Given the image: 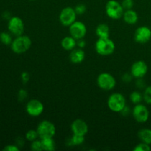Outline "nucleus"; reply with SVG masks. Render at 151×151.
<instances>
[{
	"instance_id": "obj_1",
	"label": "nucleus",
	"mask_w": 151,
	"mask_h": 151,
	"mask_svg": "<svg viewBox=\"0 0 151 151\" xmlns=\"http://www.w3.org/2000/svg\"><path fill=\"white\" fill-rule=\"evenodd\" d=\"M31 45L32 41L30 38L27 35H21L19 36H16V38L13 40L10 47L14 53L22 54L28 51L31 47Z\"/></svg>"
},
{
	"instance_id": "obj_2",
	"label": "nucleus",
	"mask_w": 151,
	"mask_h": 151,
	"mask_svg": "<svg viewBox=\"0 0 151 151\" xmlns=\"http://www.w3.org/2000/svg\"><path fill=\"white\" fill-rule=\"evenodd\" d=\"M95 50L97 54L103 56L111 55L115 50V44L109 38H98L96 41Z\"/></svg>"
},
{
	"instance_id": "obj_3",
	"label": "nucleus",
	"mask_w": 151,
	"mask_h": 151,
	"mask_svg": "<svg viewBox=\"0 0 151 151\" xmlns=\"http://www.w3.org/2000/svg\"><path fill=\"white\" fill-rule=\"evenodd\" d=\"M108 106L111 111L120 113L126 106L125 97L120 93H114L108 99Z\"/></svg>"
},
{
	"instance_id": "obj_4",
	"label": "nucleus",
	"mask_w": 151,
	"mask_h": 151,
	"mask_svg": "<svg viewBox=\"0 0 151 151\" xmlns=\"http://www.w3.org/2000/svg\"><path fill=\"white\" fill-rule=\"evenodd\" d=\"M39 139L53 138L55 135L56 128L54 124L49 120H43L36 128Z\"/></svg>"
},
{
	"instance_id": "obj_5",
	"label": "nucleus",
	"mask_w": 151,
	"mask_h": 151,
	"mask_svg": "<svg viewBox=\"0 0 151 151\" xmlns=\"http://www.w3.org/2000/svg\"><path fill=\"white\" fill-rule=\"evenodd\" d=\"M125 12L122 4L116 0H109L106 4V13L112 19H119Z\"/></svg>"
},
{
	"instance_id": "obj_6",
	"label": "nucleus",
	"mask_w": 151,
	"mask_h": 151,
	"mask_svg": "<svg viewBox=\"0 0 151 151\" xmlns=\"http://www.w3.org/2000/svg\"><path fill=\"white\" fill-rule=\"evenodd\" d=\"M97 83L101 89L105 91H111L116 86V81L111 74L103 72L97 77Z\"/></svg>"
},
{
	"instance_id": "obj_7",
	"label": "nucleus",
	"mask_w": 151,
	"mask_h": 151,
	"mask_svg": "<svg viewBox=\"0 0 151 151\" xmlns=\"http://www.w3.org/2000/svg\"><path fill=\"white\" fill-rule=\"evenodd\" d=\"M8 31L15 36L23 35L24 32V23L21 18L18 16H12L7 23Z\"/></svg>"
},
{
	"instance_id": "obj_8",
	"label": "nucleus",
	"mask_w": 151,
	"mask_h": 151,
	"mask_svg": "<svg viewBox=\"0 0 151 151\" xmlns=\"http://www.w3.org/2000/svg\"><path fill=\"white\" fill-rule=\"evenodd\" d=\"M77 13L75 8L71 7H66L60 11L59 16V20L62 25L65 27H69L76 21Z\"/></svg>"
},
{
	"instance_id": "obj_9",
	"label": "nucleus",
	"mask_w": 151,
	"mask_h": 151,
	"mask_svg": "<svg viewBox=\"0 0 151 151\" xmlns=\"http://www.w3.org/2000/svg\"><path fill=\"white\" fill-rule=\"evenodd\" d=\"M132 114L137 122L139 123H145L147 122L150 116L148 109L143 104L135 105L132 110Z\"/></svg>"
},
{
	"instance_id": "obj_10",
	"label": "nucleus",
	"mask_w": 151,
	"mask_h": 151,
	"mask_svg": "<svg viewBox=\"0 0 151 151\" xmlns=\"http://www.w3.org/2000/svg\"><path fill=\"white\" fill-rule=\"evenodd\" d=\"M69 32L71 36L78 41L79 39H82L86 36L87 28L82 22L75 21L72 24L69 26Z\"/></svg>"
},
{
	"instance_id": "obj_11",
	"label": "nucleus",
	"mask_w": 151,
	"mask_h": 151,
	"mask_svg": "<svg viewBox=\"0 0 151 151\" xmlns=\"http://www.w3.org/2000/svg\"><path fill=\"white\" fill-rule=\"evenodd\" d=\"M44 110V106L40 100L36 99L30 100L26 106V111L29 116L36 117L40 116Z\"/></svg>"
},
{
	"instance_id": "obj_12",
	"label": "nucleus",
	"mask_w": 151,
	"mask_h": 151,
	"mask_svg": "<svg viewBox=\"0 0 151 151\" xmlns=\"http://www.w3.org/2000/svg\"><path fill=\"white\" fill-rule=\"evenodd\" d=\"M148 71V66L144 60H137L134 62L131 68V73L134 78H143Z\"/></svg>"
},
{
	"instance_id": "obj_13",
	"label": "nucleus",
	"mask_w": 151,
	"mask_h": 151,
	"mask_svg": "<svg viewBox=\"0 0 151 151\" xmlns=\"http://www.w3.org/2000/svg\"><path fill=\"white\" fill-rule=\"evenodd\" d=\"M151 38V29L147 26L137 28L134 33V40L139 44H146Z\"/></svg>"
},
{
	"instance_id": "obj_14",
	"label": "nucleus",
	"mask_w": 151,
	"mask_h": 151,
	"mask_svg": "<svg viewBox=\"0 0 151 151\" xmlns=\"http://www.w3.org/2000/svg\"><path fill=\"white\" fill-rule=\"evenodd\" d=\"M71 130L73 134L81 135L85 137L88 131V125L86 122L81 119H77L72 122Z\"/></svg>"
},
{
	"instance_id": "obj_15",
	"label": "nucleus",
	"mask_w": 151,
	"mask_h": 151,
	"mask_svg": "<svg viewBox=\"0 0 151 151\" xmlns=\"http://www.w3.org/2000/svg\"><path fill=\"white\" fill-rule=\"evenodd\" d=\"M85 52L81 48H75L72 50L69 55V60L72 63L79 64L81 63L85 59Z\"/></svg>"
},
{
	"instance_id": "obj_16",
	"label": "nucleus",
	"mask_w": 151,
	"mask_h": 151,
	"mask_svg": "<svg viewBox=\"0 0 151 151\" xmlns=\"http://www.w3.org/2000/svg\"><path fill=\"white\" fill-rule=\"evenodd\" d=\"M122 17H123V19L125 23L128 24H135L138 22L139 19L137 13L135 10H132V9L125 10Z\"/></svg>"
},
{
	"instance_id": "obj_17",
	"label": "nucleus",
	"mask_w": 151,
	"mask_h": 151,
	"mask_svg": "<svg viewBox=\"0 0 151 151\" xmlns=\"http://www.w3.org/2000/svg\"><path fill=\"white\" fill-rule=\"evenodd\" d=\"M77 40L72 36H66L62 39L61 47L66 51H72L76 47Z\"/></svg>"
},
{
	"instance_id": "obj_18",
	"label": "nucleus",
	"mask_w": 151,
	"mask_h": 151,
	"mask_svg": "<svg viewBox=\"0 0 151 151\" xmlns=\"http://www.w3.org/2000/svg\"><path fill=\"white\" fill-rule=\"evenodd\" d=\"M95 32L98 38H109L110 29L106 24H100L97 27Z\"/></svg>"
},
{
	"instance_id": "obj_19",
	"label": "nucleus",
	"mask_w": 151,
	"mask_h": 151,
	"mask_svg": "<svg viewBox=\"0 0 151 151\" xmlns=\"http://www.w3.org/2000/svg\"><path fill=\"white\" fill-rule=\"evenodd\" d=\"M138 137L141 142L146 144L151 145V129L143 128L138 133Z\"/></svg>"
},
{
	"instance_id": "obj_20",
	"label": "nucleus",
	"mask_w": 151,
	"mask_h": 151,
	"mask_svg": "<svg viewBox=\"0 0 151 151\" xmlns=\"http://www.w3.org/2000/svg\"><path fill=\"white\" fill-rule=\"evenodd\" d=\"M41 144H42L43 150L53 151L55 150V142L53 138H46L42 139Z\"/></svg>"
},
{
	"instance_id": "obj_21",
	"label": "nucleus",
	"mask_w": 151,
	"mask_h": 151,
	"mask_svg": "<svg viewBox=\"0 0 151 151\" xmlns=\"http://www.w3.org/2000/svg\"><path fill=\"white\" fill-rule=\"evenodd\" d=\"M85 142V137L81 135L73 134L72 137L69 139L68 146H78L82 145Z\"/></svg>"
},
{
	"instance_id": "obj_22",
	"label": "nucleus",
	"mask_w": 151,
	"mask_h": 151,
	"mask_svg": "<svg viewBox=\"0 0 151 151\" xmlns=\"http://www.w3.org/2000/svg\"><path fill=\"white\" fill-rule=\"evenodd\" d=\"M0 41L4 45H11L13 42V38L10 32H2L0 33Z\"/></svg>"
},
{
	"instance_id": "obj_23",
	"label": "nucleus",
	"mask_w": 151,
	"mask_h": 151,
	"mask_svg": "<svg viewBox=\"0 0 151 151\" xmlns=\"http://www.w3.org/2000/svg\"><path fill=\"white\" fill-rule=\"evenodd\" d=\"M130 100L135 105L141 103V102L143 100V94H142L139 91H134L130 95Z\"/></svg>"
},
{
	"instance_id": "obj_24",
	"label": "nucleus",
	"mask_w": 151,
	"mask_h": 151,
	"mask_svg": "<svg viewBox=\"0 0 151 151\" xmlns=\"http://www.w3.org/2000/svg\"><path fill=\"white\" fill-rule=\"evenodd\" d=\"M25 138L27 141L29 142H33L35 141V139H37L38 137V132H37L36 130H29L26 133V135H25Z\"/></svg>"
},
{
	"instance_id": "obj_25",
	"label": "nucleus",
	"mask_w": 151,
	"mask_h": 151,
	"mask_svg": "<svg viewBox=\"0 0 151 151\" xmlns=\"http://www.w3.org/2000/svg\"><path fill=\"white\" fill-rule=\"evenodd\" d=\"M143 100L147 104L151 105V86L145 87L143 93Z\"/></svg>"
},
{
	"instance_id": "obj_26",
	"label": "nucleus",
	"mask_w": 151,
	"mask_h": 151,
	"mask_svg": "<svg viewBox=\"0 0 151 151\" xmlns=\"http://www.w3.org/2000/svg\"><path fill=\"white\" fill-rule=\"evenodd\" d=\"M151 150L150 145L146 144V143L142 142L137 145L134 148V151H150Z\"/></svg>"
},
{
	"instance_id": "obj_27",
	"label": "nucleus",
	"mask_w": 151,
	"mask_h": 151,
	"mask_svg": "<svg viewBox=\"0 0 151 151\" xmlns=\"http://www.w3.org/2000/svg\"><path fill=\"white\" fill-rule=\"evenodd\" d=\"M31 149L33 151H41L43 150L42 144H41V140H38V139H35V141L32 142L31 143Z\"/></svg>"
},
{
	"instance_id": "obj_28",
	"label": "nucleus",
	"mask_w": 151,
	"mask_h": 151,
	"mask_svg": "<svg viewBox=\"0 0 151 151\" xmlns=\"http://www.w3.org/2000/svg\"><path fill=\"white\" fill-rule=\"evenodd\" d=\"M121 4L123 7L124 10H130V9H132L133 7H134V0H122Z\"/></svg>"
},
{
	"instance_id": "obj_29",
	"label": "nucleus",
	"mask_w": 151,
	"mask_h": 151,
	"mask_svg": "<svg viewBox=\"0 0 151 151\" xmlns=\"http://www.w3.org/2000/svg\"><path fill=\"white\" fill-rule=\"evenodd\" d=\"M75 10L76 12L77 15H83L86 11V7L83 4H78L75 7Z\"/></svg>"
},
{
	"instance_id": "obj_30",
	"label": "nucleus",
	"mask_w": 151,
	"mask_h": 151,
	"mask_svg": "<svg viewBox=\"0 0 151 151\" xmlns=\"http://www.w3.org/2000/svg\"><path fill=\"white\" fill-rule=\"evenodd\" d=\"M27 97V91L24 89H20L18 93V98L19 101H24Z\"/></svg>"
},
{
	"instance_id": "obj_31",
	"label": "nucleus",
	"mask_w": 151,
	"mask_h": 151,
	"mask_svg": "<svg viewBox=\"0 0 151 151\" xmlns=\"http://www.w3.org/2000/svg\"><path fill=\"white\" fill-rule=\"evenodd\" d=\"M19 150L20 149L19 146L16 145H6L3 149V150L4 151H19Z\"/></svg>"
},
{
	"instance_id": "obj_32",
	"label": "nucleus",
	"mask_w": 151,
	"mask_h": 151,
	"mask_svg": "<svg viewBox=\"0 0 151 151\" xmlns=\"http://www.w3.org/2000/svg\"><path fill=\"white\" fill-rule=\"evenodd\" d=\"M134 78V77H133V75H131V73H125V74H124L123 75H122V81H124V82H125V83H129V82H131V81H132V78Z\"/></svg>"
},
{
	"instance_id": "obj_33",
	"label": "nucleus",
	"mask_w": 151,
	"mask_h": 151,
	"mask_svg": "<svg viewBox=\"0 0 151 151\" xmlns=\"http://www.w3.org/2000/svg\"><path fill=\"white\" fill-rule=\"evenodd\" d=\"M21 78H22V81L24 83H27L29 81V75L28 72H24L22 73V75H21Z\"/></svg>"
},
{
	"instance_id": "obj_34",
	"label": "nucleus",
	"mask_w": 151,
	"mask_h": 151,
	"mask_svg": "<svg viewBox=\"0 0 151 151\" xmlns=\"http://www.w3.org/2000/svg\"><path fill=\"white\" fill-rule=\"evenodd\" d=\"M137 86L139 88H145V83L142 78H139L137 81Z\"/></svg>"
},
{
	"instance_id": "obj_35",
	"label": "nucleus",
	"mask_w": 151,
	"mask_h": 151,
	"mask_svg": "<svg viewBox=\"0 0 151 151\" xmlns=\"http://www.w3.org/2000/svg\"><path fill=\"white\" fill-rule=\"evenodd\" d=\"M77 46H78L79 48H84L86 46V41H84L83 38H82V39H79L78 40V41H77Z\"/></svg>"
},
{
	"instance_id": "obj_36",
	"label": "nucleus",
	"mask_w": 151,
	"mask_h": 151,
	"mask_svg": "<svg viewBox=\"0 0 151 151\" xmlns=\"http://www.w3.org/2000/svg\"><path fill=\"white\" fill-rule=\"evenodd\" d=\"M120 113L122 114V116H127L130 114V109L128 107V106H125V107L122 109V111L120 112Z\"/></svg>"
},
{
	"instance_id": "obj_37",
	"label": "nucleus",
	"mask_w": 151,
	"mask_h": 151,
	"mask_svg": "<svg viewBox=\"0 0 151 151\" xmlns=\"http://www.w3.org/2000/svg\"><path fill=\"white\" fill-rule=\"evenodd\" d=\"M2 17L4 18V19H6V20H9V19H10V18L12 17V16H11V14H10L9 12L5 11V12H4V13H3Z\"/></svg>"
},
{
	"instance_id": "obj_38",
	"label": "nucleus",
	"mask_w": 151,
	"mask_h": 151,
	"mask_svg": "<svg viewBox=\"0 0 151 151\" xmlns=\"http://www.w3.org/2000/svg\"><path fill=\"white\" fill-rule=\"evenodd\" d=\"M29 1H34V0H29Z\"/></svg>"
}]
</instances>
